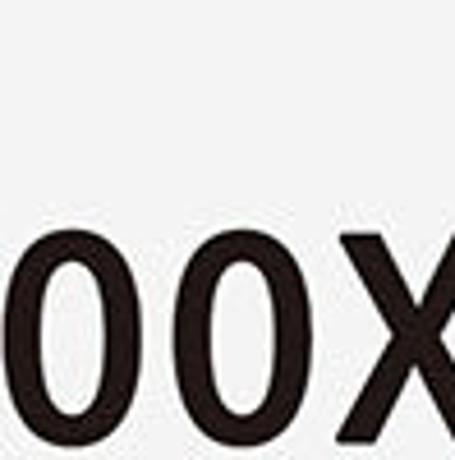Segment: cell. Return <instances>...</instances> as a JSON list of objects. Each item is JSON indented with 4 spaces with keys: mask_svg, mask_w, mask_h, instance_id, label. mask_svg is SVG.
I'll list each match as a JSON object with an SVG mask.
<instances>
[{
    "mask_svg": "<svg viewBox=\"0 0 455 460\" xmlns=\"http://www.w3.org/2000/svg\"><path fill=\"white\" fill-rule=\"evenodd\" d=\"M171 373L184 419L216 447L290 433L313 382V295L272 230H216L188 253L171 304Z\"/></svg>",
    "mask_w": 455,
    "mask_h": 460,
    "instance_id": "6da1fadb",
    "label": "cell"
},
{
    "mask_svg": "<svg viewBox=\"0 0 455 460\" xmlns=\"http://www.w3.org/2000/svg\"><path fill=\"white\" fill-rule=\"evenodd\" d=\"M0 323L5 392L37 442L97 447L120 433L143 382V299L116 244L79 226L37 235Z\"/></svg>",
    "mask_w": 455,
    "mask_h": 460,
    "instance_id": "7a4b0ae2",
    "label": "cell"
},
{
    "mask_svg": "<svg viewBox=\"0 0 455 460\" xmlns=\"http://www.w3.org/2000/svg\"><path fill=\"white\" fill-rule=\"evenodd\" d=\"M340 249L350 253L354 272L363 277L377 314H382V323L391 332V345L382 350V359H377L372 377L363 382V392H359L354 410L346 414L336 442L340 447H368V442L382 438V429H387V419H391L409 377H419L428 387L446 433L455 438V359L446 350L442 332L424 318L414 290L405 286L400 267L391 258V244L377 235V230H350V235H340Z\"/></svg>",
    "mask_w": 455,
    "mask_h": 460,
    "instance_id": "3957f363",
    "label": "cell"
},
{
    "mask_svg": "<svg viewBox=\"0 0 455 460\" xmlns=\"http://www.w3.org/2000/svg\"><path fill=\"white\" fill-rule=\"evenodd\" d=\"M419 309H424V318L437 332H446V323L455 318V235L446 240V253H442L437 272H433V281H428V290L419 299Z\"/></svg>",
    "mask_w": 455,
    "mask_h": 460,
    "instance_id": "277c9868",
    "label": "cell"
}]
</instances>
